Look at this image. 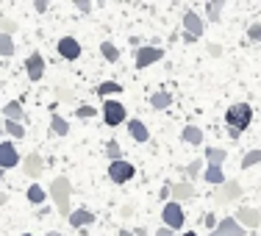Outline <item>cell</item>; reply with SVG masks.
I'll use <instances>...</instances> for the list:
<instances>
[{
  "instance_id": "1",
  "label": "cell",
  "mask_w": 261,
  "mask_h": 236,
  "mask_svg": "<svg viewBox=\"0 0 261 236\" xmlns=\"http://www.w3.org/2000/svg\"><path fill=\"white\" fill-rule=\"evenodd\" d=\"M250 120H253V109L247 103H233L231 109L225 111V125H228V131H231L233 139L250 125Z\"/></svg>"
},
{
  "instance_id": "2",
  "label": "cell",
  "mask_w": 261,
  "mask_h": 236,
  "mask_svg": "<svg viewBox=\"0 0 261 236\" xmlns=\"http://www.w3.org/2000/svg\"><path fill=\"white\" fill-rule=\"evenodd\" d=\"M70 195H72V183H70V178H53V183H50V197H53V203H56V211H59L61 217H70L72 214V208H70Z\"/></svg>"
},
{
  "instance_id": "3",
  "label": "cell",
  "mask_w": 261,
  "mask_h": 236,
  "mask_svg": "<svg viewBox=\"0 0 261 236\" xmlns=\"http://www.w3.org/2000/svg\"><path fill=\"white\" fill-rule=\"evenodd\" d=\"M161 220H164V228H170V231H178V228H184L186 214H184V208L178 206L175 200H170V203L164 206V211H161Z\"/></svg>"
},
{
  "instance_id": "4",
  "label": "cell",
  "mask_w": 261,
  "mask_h": 236,
  "mask_svg": "<svg viewBox=\"0 0 261 236\" xmlns=\"http://www.w3.org/2000/svg\"><path fill=\"white\" fill-rule=\"evenodd\" d=\"M100 111H103V122H106V125H111V128H114V125H122V122L128 120L125 106L117 103V100H106Z\"/></svg>"
},
{
  "instance_id": "5",
  "label": "cell",
  "mask_w": 261,
  "mask_h": 236,
  "mask_svg": "<svg viewBox=\"0 0 261 236\" xmlns=\"http://www.w3.org/2000/svg\"><path fill=\"white\" fill-rule=\"evenodd\" d=\"M136 175V170H134V164L130 161H111L109 164V178L114 183H125V181H130V178Z\"/></svg>"
},
{
  "instance_id": "6",
  "label": "cell",
  "mask_w": 261,
  "mask_h": 236,
  "mask_svg": "<svg viewBox=\"0 0 261 236\" xmlns=\"http://www.w3.org/2000/svg\"><path fill=\"white\" fill-rule=\"evenodd\" d=\"M164 59V50L161 47H153V45H145L136 50V70H145V67L156 64V61Z\"/></svg>"
},
{
  "instance_id": "7",
  "label": "cell",
  "mask_w": 261,
  "mask_h": 236,
  "mask_svg": "<svg viewBox=\"0 0 261 236\" xmlns=\"http://www.w3.org/2000/svg\"><path fill=\"white\" fill-rule=\"evenodd\" d=\"M239 197H242V186H239V181H233V178H225V183L220 186V192H217L214 200H220V203H233V200H239Z\"/></svg>"
},
{
  "instance_id": "8",
  "label": "cell",
  "mask_w": 261,
  "mask_h": 236,
  "mask_svg": "<svg viewBox=\"0 0 261 236\" xmlns=\"http://www.w3.org/2000/svg\"><path fill=\"white\" fill-rule=\"evenodd\" d=\"M20 164V153L11 142H0V170H11Z\"/></svg>"
},
{
  "instance_id": "9",
  "label": "cell",
  "mask_w": 261,
  "mask_h": 236,
  "mask_svg": "<svg viewBox=\"0 0 261 236\" xmlns=\"http://www.w3.org/2000/svg\"><path fill=\"white\" fill-rule=\"evenodd\" d=\"M233 220L239 222L242 228H258V225H261V214H258V208H250V206H242L239 211H236Z\"/></svg>"
},
{
  "instance_id": "10",
  "label": "cell",
  "mask_w": 261,
  "mask_h": 236,
  "mask_svg": "<svg viewBox=\"0 0 261 236\" xmlns=\"http://www.w3.org/2000/svg\"><path fill=\"white\" fill-rule=\"evenodd\" d=\"M184 28H186V34H192V36H197V39H200L203 31H206V22L200 20V14H197V11H186V14H184Z\"/></svg>"
},
{
  "instance_id": "11",
  "label": "cell",
  "mask_w": 261,
  "mask_h": 236,
  "mask_svg": "<svg viewBox=\"0 0 261 236\" xmlns=\"http://www.w3.org/2000/svg\"><path fill=\"white\" fill-rule=\"evenodd\" d=\"M59 56L67 61H75L81 56V45L78 39H72V36H64V39H59Z\"/></svg>"
},
{
  "instance_id": "12",
  "label": "cell",
  "mask_w": 261,
  "mask_h": 236,
  "mask_svg": "<svg viewBox=\"0 0 261 236\" xmlns=\"http://www.w3.org/2000/svg\"><path fill=\"white\" fill-rule=\"evenodd\" d=\"M25 67H28L31 81H42V75H45V59H42V53H31L25 59Z\"/></svg>"
},
{
  "instance_id": "13",
  "label": "cell",
  "mask_w": 261,
  "mask_h": 236,
  "mask_svg": "<svg viewBox=\"0 0 261 236\" xmlns=\"http://www.w3.org/2000/svg\"><path fill=\"white\" fill-rule=\"evenodd\" d=\"M22 170H25L28 178H39V175H42V156H36V153H28L25 161H22Z\"/></svg>"
},
{
  "instance_id": "14",
  "label": "cell",
  "mask_w": 261,
  "mask_h": 236,
  "mask_svg": "<svg viewBox=\"0 0 261 236\" xmlns=\"http://www.w3.org/2000/svg\"><path fill=\"white\" fill-rule=\"evenodd\" d=\"M217 233H220V236H242V233H245V228H242L233 217H225V220L217 225Z\"/></svg>"
},
{
  "instance_id": "15",
  "label": "cell",
  "mask_w": 261,
  "mask_h": 236,
  "mask_svg": "<svg viewBox=\"0 0 261 236\" xmlns=\"http://www.w3.org/2000/svg\"><path fill=\"white\" fill-rule=\"evenodd\" d=\"M67 220H70L72 228H86V225H92V222H95V214H92V211H86V208H78V211H72Z\"/></svg>"
},
{
  "instance_id": "16",
  "label": "cell",
  "mask_w": 261,
  "mask_h": 236,
  "mask_svg": "<svg viewBox=\"0 0 261 236\" xmlns=\"http://www.w3.org/2000/svg\"><path fill=\"white\" fill-rule=\"evenodd\" d=\"M197 195V189L192 183H186V181H181V183H172V200H189V197H195Z\"/></svg>"
},
{
  "instance_id": "17",
  "label": "cell",
  "mask_w": 261,
  "mask_h": 236,
  "mask_svg": "<svg viewBox=\"0 0 261 236\" xmlns=\"http://www.w3.org/2000/svg\"><path fill=\"white\" fill-rule=\"evenodd\" d=\"M3 114H6V120H11V122H22V120H25V111H22V103L20 100L6 103L3 106Z\"/></svg>"
},
{
  "instance_id": "18",
  "label": "cell",
  "mask_w": 261,
  "mask_h": 236,
  "mask_svg": "<svg viewBox=\"0 0 261 236\" xmlns=\"http://www.w3.org/2000/svg\"><path fill=\"white\" fill-rule=\"evenodd\" d=\"M128 131H130V136H134L136 142H147V139H150V131H147V125L142 120H130L128 122Z\"/></svg>"
},
{
  "instance_id": "19",
  "label": "cell",
  "mask_w": 261,
  "mask_h": 236,
  "mask_svg": "<svg viewBox=\"0 0 261 236\" xmlns=\"http://www.w3.org/2000/svg\"><path fill=\"white\" fill-rule=\"evenodd\" d=\"M181 139L186 142V145H200V142H203V131L197 125H186L184 134H181Z\"/></svg>"
},
{
  "instance_id": "20",
  "label": "cell",
  "mask_w": 261,
  "mask_h": 236,
  "mask_svg": "<svg viewBox=\"0 0 261 236\" xmlns=\"http://www.w3.org/2000/svg\"><path fill=\"white\" fill-rule=\"evenodd\" d=\"M206 159H208L211 167H222L228 159V153L222 150V147H206Z\"/></svg>"
},
{
  "instance_id": "21",
  "label": "cell",
  "mask_w": 261,
  "mask_h": 236,
  "mask_svg": "<svg viewBox=\"0 0 261 236\" xmlns=\"http://www.w3.org/2000/svg\"><path fill=\"white\" fill-rule=\"evenodd\" d=\"M50 131L56 136H67V134H70V122H67L61 114H53L50 117Z\"/></svg>"
},
{
  "instance_id": "22",
  "label": "cell",
  "mask_w": 261,
  "mask_h": 236,
  "mask_svg": "<svg viewBox=\"0 0 261 236\" xmlns=\"http://www.w3.org/2000/svg\"><path fill=\"white\" fill-rule=\"evenodd\" d=\"M170 103H172V95H170V92H153V97H150V106H153V109H167Z\"/></svg>"
},
{
  "instance_id": "23",
  "label": "cell",
  "mask_w": 261,
  "mask_h": 236,
  "mask_svg": "<svg viewBox=\"0 0 261 236\" xmlns=\"http://www.w3.org/2000/svg\"><path fill=\"white\" fill-rule=\"evenodd\" d=\"M28 200L34 203V206H42V200H45V189H42V183H31L28 186Z\"/></svg>"
},
{
  "instance_id": "24",
  "label": "cell",
  "mask_w": 261,
  "mask_h": 236,
  "mask_svg": "<svg viewBox=\"0 0 261 236\" xmlns=\"http://www.w3.org/2000/svg\"><path fill=\"white\" fill-rule=\"evenodd\" d=\"M206 181H208V183H214V186H222V183H225L222 167H211V164H208V170H206Z\"/></svg>"
},
{
  "instance_id": "25",
  "label": "cell",
  "mask_w": 261,
  "mask_h": 236,
  "mask_svg": "<svg viewBox=\"0 0 261 236\" xmlns=\"http://www.w3.org/2000/svg\"><path fill=\"white\" fill-rule=\"evenodd\" d=\"M95 92H97L100 97H109V95H114V92H122V86L117 84V81H103V84L97 86Z\"/></svg>"
},
{
  "instance_id": "26",
  "label": "cell",
  "mask_w": 261,
  "mask_h": 236,
  "mask_svg": "<svg viewBox=\"0 0 261 236\" xmlns=\"http://www.w3.org/2000/svg\"><path fill=\"white\" fill-rule=\"evenodd\" d=\"M3 128H6V134L14 136V139H22V136H25V125H22V122H11V120H6V122H3Z\"/></svg>"
},
{
  "instance_id": "27",
  "label": "cell",
  "mask_w": 261,
  "mask_h": 236,
  "mask_svg": "<svg viewBox=\"0 0 261 236\" xmlns=\"http://www.w3.org/2000/svg\"><path fill=\"white\" fill-rule=\"evenodd\" d=\"M0 56H14V39L11 36H6V34H0Z\"/></svg>"
},
{
  "instance_id": "28",
  "label": "cell",
  "mask_w": 261,
  "mask_h": 236,
  "mask_svg": "<svg viewBox=\"0 0 261 236\" xmlns=\"http://www.w3.org/2000/svg\"><path fill=\"white\" fill-rule=\"evenodd\" d=\"M100 53H103V59H109V61H117V59H120V50H117V45H111V42H103V45H100Z\"/></svg>"
},
{
  "instance_id": "29",
  "label": "cell",
  "mask_w": 261,
  "mask_h": 236,
  "mask_svg": "<svg viewBox=\"0 0 261 236\" xmlns=\"http://www.w3.org/2000/svg\"><path fill=\"white\" fill-rule=\"evenodd\" d=\"M253 164H261V150H250L245 159H242V170H250Z\"/></svg>"
},
{
  "instance_id": "30",
  "label": "cell",
  "mask_w": 261,
  "mask_h": 236,
  "mask_svg": "<svg viewBox=\"0 0 261 236\" xmlns=\"http://www.w3.org/2000/svg\"><path fill=\"white\" fill-rule=\"evenodd\" d=\"M220 14H222V0H211L208 3V20L220 22Z\"/></svg>"
},
{
  "instance_id": "31",
  "label": "cell",
  "mask_w": 261,
  "mask_h": 236,
  "mask_svg": "<svg viewBox=\"0 0 261 236\" xmlns=\"http://www.w3.org/2000/svg\"><path fill=\"white\" fill-rule=\"evenodd\" d=\"M106 156H109L111 161H120L122 150H120V142H117V139H111L109 145H106Z\"/></svg>"
},
{
  "instance_id": "32",
  "label": "cell",
  "mask_w": 261,
  "mask_h": 236,
  "mask_svg": "<svg viewBox=\"0 0 261 236\" xmlns=\"http://www.w3.org/2000/svg\"><path fill=\"white\" fill-rule=\"evenodd\" d=\"M97 111L92 109V106H78V111H75V117H81V120H89V117H95Z\"/></svg>"
},
{
  "instance_id": "33",
  "label": "cell",
  "mask_w": 261,
  "mask_h": 236,
  "mask_svg": "<svg viewBox=\"0 0 261 236\" xmlns=\"http://www.w3.org/2000/svg\"><path fill=\"white\" fill-rule=\"evenodd\" d=\"M14 31H17V22H11V20H0V34L11 36Z\"/></svg>"
},
{
  "instance_id": "34",
  "label": "cell",
  "mask_w": 261,
  "mask_h": 236,
  "mask_svg": "<svg viewBox=\"0 0 261 236\" xmlns=\"http://www.w3.org/2000/svg\"><path fill=\"white\" fill-rule=\"evenodd\" d=\"M247 39H250V42H261V25H250V28H247Z\"/></svg>"
},
{
  "instance_id": "35",
  "label": "cell",
  "mask_w": 261,
  "mask_h": 236,
  "mask_svg": "<svg viewBox=\"0 0 261 236\" xmlns=\"http://www.w3.org/2000/svg\"><path fill=\"white\" fill-rule=\"evenodd\" d=\"M200 170H203V167H200V161H192V164H186V175H192V178H195V175H200Z\"/></svg>"
},
{
  "instance_id": "36",
  "label": "cell",
  "mask_w": 261,
  "mask_h": 236,
  "mask_svg": "<svg viewBox=\"0 0 261 236\" xmlns=\"http://www.w3.org/2000/svg\"><path fill=\"white\" fill-rule=\"evenodd\" d=\"M56 95H59L61 100H72V89H61V86H59V89H56Z\"/></svg>"
},
{
  "instance_id": "37",
  "label": "cell",
  "mask_w": 261,
  "mask_h": 236,
  "mask_svg": "<svg viewBox=\"0 0 261 236\" xmlns=\"http://www.w3.org/2000/svg\"><path fill=\"white\" fill-rule=\"evenodd\" d=\"M34 9L39 11V14H42V11H47V0H36V3H34Z\"/></svg>"
},
{
  "instance_id": "38",
  "label": "cell",
  "mask_w": 261,
  "mask_h": 236,
  "mask_svg": "<svg viewBox=\"0 0 261 236\" xmlns=\"http://www.w3.org/2000/svg\"><path fill=\"white\" fill-rule=\"evenodd\" d=\"M75 6H78L81 11H89V9H92V3H89V0H75Z\"/></svg>"
},
{
  "instance_id": "39",
  "label": "cell",
  "mask_w": 261,
  "mask_h": 236,
  "mask_svg": "<svg viewBox=\"0 0 261 236\" xmlns=\"http://www.w3.org/2000/svg\"><path fill=\"white\" fill-rule=\"evenodd\" d=\"M206 225H208V228H214V231H217V217H214V214H206Z\"/></svg>"
},
{
  "instance_id": "40",
  "label": "cell",
  "mask_w": 261,
  "mask_h": 236,
  "mask_svg": "<svg viewBox=\"0 0 261 236\" xmlns=\"http://www.w3.org/2000/svg\"><path fill=\"white\" fill-rule=\"evenodd\" d=\"M208 53H211V56H220L222 47H220V45H208Z\"/></svg>"
},
{
  "instance_id": "41",
  "label": "cell",
  "mask_w": 261,
  "mask_h": 236,
  "mask_svg": "<svg viewBox=\"0 0 261 236\" xmlns=\"http://www.w3.org/2000/svg\"><path fill=\"white\" fill-rule=\"evenodd\" d=\"M156 236H175V233H172L170 228H159V231H156Z\"/></svg>"
},
{
  "instance_id": "42",
  "label": "cell",
  "mask_w": 261,
  "mask_h": 236,
  "mask_svg": "<svg viewBox=\"0 0 261 236\" xmlns=\"http://www.w3.org/2000/svg\"><path fill=\"white\" fill-rule=\"evenodd\" d=\"M6 200H9V197H6L3 192H0V206H6Z\"/></svg>"
},
{
  "instance_id": "43",
  "label": "cell",
  "mask_w": 261,
  "mask_h": 236,
  "mask_svg": "<svg viewBox=\"0 0 261 236\" xmlns=\"http://www.w3.org/2000/svg\"><path fill=\"white\" fill-rule=\"evenodd\" d=\"M120 236H134V233H130L128 228H122V231H120Z\"/></svg>"
},
{
  "instance_id": "44",
  "label": "cell",
  "mask_w": 261,
  "mask_h": 236,
  "mask_svg": "<svg viewBox=\"0 0 261 236\" xmlns=\"http://www.w3.org/2000/svg\"><path fill=\"white\" fill-rule=\"evenodd\" d=\"M45 236H61V233H59V231H47Z\"/></svg>"
},
{
  "instance_id": "45",
  "label": "cell",
  "mask_w": 261,
  "mask_h": 236,
  "mask_svg": "<svg viewBox=\"0 0 261 236\" xmlns=\"http://www.w3.org/2000/svg\"><path fill=\"white\" fill-rule=\"evenodd\" d=\"M3 178H6V170H0V181H3Z\"/></svg>"
},
{
  "instance_id": "46",
  "label": "cell",
  "mask_w": 261,
  "mask_h": 236,
  "mask_svg": "<svg viewBox=\"0 0 261 236\" xmlns=\"http://www.w3.org/2000/svg\"><path fill=\"white\" fill-rule=\"evenodd\" d=\"M181 236H197V233H192V231H189V233H181Z\"/></svg>"
},
{
  "instance_id": "47",
  "label": "cell",
  "mask_w": 261,
  "mask_h": 236,
  "mask_svg": "<svg viewBox=\"0 0 261 236\" xmlns=\"http://www.w3.org/2000/svg\"><path fill=\"white\" fill-rule=\"evenodd\" d=\"M211 236H220V233H217V231H211Z\"/></svg>"
},
{
  "instance_id": "48",
  "label": "cell",
  "mask_w": 261,
  "mask_h": 236,
  "mask_svg": "<svg viewBox=\"0 0 261 236\" xmlns=\"http://www.w3.org/2000/svg\"><path fill=\"white\" fill-rule=\"evenodd\" d=\"M20 236H31V233H20Z\"/></svg>"
}]
</instances>
